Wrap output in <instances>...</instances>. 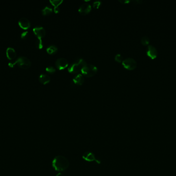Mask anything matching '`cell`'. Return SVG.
<instances>
[{
    "label": "cell",
    "mask_w": 176,
    "mask_h": 176,
    "mask_svg": "<svg viewBox=\"0 0 176 176\" xmlns=\"http://www.w3.org/2000/svg\"><path fill=\"white\" fill-rule=\"evenodd\" d=\"M92 7L90 4L88 3H84L80 6L78 12L82 15H86L90 13Z\"/></svg>",
    "instance_id": "ba28073f"
},
{
    "label": "cell",
    "mask_w": 176,
    "mask_h": 176,
    "mask_svg": "<svg viewBox=\"0 0 176 176\" xmlns=\"http://www.w3.org/2000/svg\"><path fill=\"white\" fill-rule=\"evenodd\" d=\"M33 32L38 38L42 39L46 34V31L45 29L42 27H36L33 29Z\"/></svg>",
    "instance_id": "9c48e42d"
},
{
    "label": "cell",
    "mask_w": 176,
    "mask_h": 176,
    "mask_svg": "<svg viewBox=\"0 0 176 176\" xmlns=\"http://www.w3.org/2000/svg\"><path fill=\"white\" fill-rule=\"evenodd\" d=\"M39 82L43 84H48L51 81V78L48 75L46 74H41L39 77Z\"/></svg>",
    "instance_id": "5bb4252c"
},
{
    "label": "cell",
    "mask_w": 176,
    "mask_h": 176,
    "mask_svg": "<svg viewBox=\"0 0 176 176\" xmlns=\"http://www.w3.org/2000/svg\"><path fill=\"white\" fill-rule=\"evenodd\" d=\"M56 176H65V175L62 173H59V174H57Z\"/></svg>",
    "instance_id": "4316f807"
},
{
    "label": "cell",
    "mask_w": 176,
    "mask_h": 176,
    "mask_svg": "<svg viewBox=\"0 0 176 176\" xmlns=\"http://www.w3.org/2000/svg\"><path fill=\"white\" fill-rule=\"evenodd\" d=\"M132 2L137 3H141L142 1H140V0H136V1H133Z\"/></svg>",
    "instance_id": "484cf974"
},
{
    "label": "cell",
    "mask_w": 176,
    "mask_h": 176,
    "mask_svg": "<svg viewBox=\"0 0 176 176\" xmlns=\"http://www.w3.org/2000/svg\"><path fill=\"white\" fill-rule=\"evenodd\" d=\"M18 24L20 27L24 30H27L30 27V20L26 18L22 17L20 18L18 21Z\"/></svg>",
    "instance_id": "8fae6325"
},
{
    "label": "cell",
    "mask_w": 176,
    "mask_h": 176,
    "mask_svg": "<svg viewBox=\"0 0 176 176\" xmlns=\"http://www.w3.org/2000/svg\"><path fill=\"white\" fill-rule=\"evenodd\" d=\"M147 54L151 58V59H154L156 58L158 55V51L156 48L152 45H148L147 49Z\"/></svg>",
    "instance_id": "30bf717a"
},
{
    "label": "cell",
    "mask_w": 176,
    "mask_h": 176,
    "mask_svg": "<svg viewBox=\"0 0 176 176\" xmlns=\"http://www.w3.org/2000/svg\"><path fill=\"white\" fill-rule=\"evenodd\" d=\"M52 166L56 171H65L69 166V162L65 156H57L53 160Z\"/></svg>",
    "instance_id": "6da1fadb"
},
{
    "label": "cell",
    "mask_w": 176,
    "mask_h": 176,
    "mask_svg": "<svg viewBox=\"0 0 176 176\" xmlns=\"http://www.w3.org/2000/svg\"><path fill=\"white\" fill-rule=\"evenodd\" d=\"M82 158L86 161L95 162L97 163H100V161L96 159L94 154L91 151L85 152L82 156Z\"/></svg>",
    "instance_id": "8992f818"
},
{
    "label": "cell",
    "mask_w": 176,
    "mask_h": 176,
    "mask_svg": "<svg viewBox=\"0 0 176 176\" xmlns=\"http://www.w3.org/2000/svg\"><path fill=\"white\" fill-rule=\"evenodd\" d=\"M150 40L148 37H147L146 36H144L141 39V43L144 46H146V45L149 44Z\"/></svg>",
    "instance_id": "ac0fdd59"
},
{
    "label": "cell",
    "mask_w": 176,
    "mask_h": 176,
    "mask_svg": "<svg viewBox=\"0 0 176 176\" xmlns=\"http://www.w3.org/2000/svg\"><path fill=\"white\" fill-rule=\"evenodd\" d=\"M68 65L67 60L65 58H59L55 62L56 67L60 70L65 69L68 66Z\"/></svg>",
    "instance_id": "52a82bcc"
},
{
    "label": "cell",
    "mask_w": 176,
    "mask_h": 176,
    "mask_svg": "<svg viewBox=\"0 0 176 176\" xmlns=\"http://www.w3.org/2000/svg\"><path fill=\"white\" fill-rule=\"evenodd\" d=\"M123 67L126 69L132 70L134 69L137 66L136 60L132 58H127L122 62Z\"/></svg>",
    "instance_id": "5b68a950"
},
{
    "label": "cell",
    "mask_w": 176,
    "mask_h": 176,
    "mask_svg": "<svg viewBox=\"0 0 176 176\" xmlns=\"http://www.w3.org/2000/svg\"><path fill=\"white\" fill-rule=\"evenodd\" d=\"M55 13L58 14L60 12V9L59 7L54 8Z\"/></svg>",
    "instance_id": "d4e9b609"
},
{
    "label": "cell",
    "mask_w": 176,
    "mask_h": 176,
    "mask_svg": "<svg viewBox=\"0 0 176 176\" xmlns=\"http://www.w3.org/2000/svg\"><path fill=\"white\" fill-rule=\"evenodd\" d=\"M17 64L19 67L22 69H28L31 66V62L27 57L25 56H20L18 57L14 62L8 63V66L10 67H13L15 65Z\"/></svg>",
    "instance_id": "3957f363"
},
{
    "label": "cell",
    "mask_w": 176,
    "mask_h": 176,
    "mask_svg": "<svg viewBox=\"0 0 176 176\" xmlns=\"http://www.w3.org/2000/svg\"><path fill=\"white\" fill-rule=\"evenodd\" d=\"M115 60L117 62L122 63L124 60V58L120 54H117L115 56Z\"/></svg>",
    "instance_id": "ffe728a7"
},
{
    "label": "cell",
    "mask_w": 176,
    "mask_h": 176,
    "mask_svg": "<svg viewBox=\"0 0 176 176\" xmlns=\"http://www.w3.org/2000/svg\"><path fill=\"white\" fill-rule=\"evenodd\" d=\"M87 64L86 61L82 58L75 60L68 68V71L71 73H77L82 71V69Z\"/></svg>",
    "instance_id": "7a4b0ae2"
},
{
    "label": "cell",
    "mask_w": 176,
    "mask_h": 176,
    "mask_svg": "<svg viewBox=\"0 0 176 176\" xmlns=\"http://www.w3.org/2000/svg\"><path fill=\"white\" fill-rule=\"evenodd\" d=\"M98 69L95 66L93 65L87 64L82 69L81 72L82 75L85 77H90L95 75Z\"/></svg>",
    "instance_id": "277c9868"
},
{
    "label": "cell",
    "mask_w": 176,
    "mask_h": 176,
    "mask_svg": "<svg viewBox=\"0 0 176 176\" xmlns=\"http://www.w3.org/2000/svg\"><path fill=\"white\" fill-rule=\"evenodd\" d=\"M46 71L47 72L50 73H53L56 71V69L54 67H53V66H48V67L46 68Z\"/></svg>",
    "instance_id": "44dd1931"
},
{
    "label": "cell",
    "mask_w": 176,
    "mask_h": 176,
    "mask_svg": "<svg viewBox=\"0 0 176 176\" xmlns=\"http://www.w3.org/2000/svg\"><path fill=\"white\" fill-rule=\"evenodd\" d=\"M119 2L122 3L123 4H128V3H129L131 2L130 1H129V0H119Z\"/></svg>",
    "instance_id": "cb8c5ba5"
},
{
    "label": "cell",
    "mask_w": 176,
    "mask_h": 176,
    "mask_svg": "<svg viewBox=\"0 0 176 176\" xmlns=\"http://www.w3.org/2000/svg\"><path fill=\"white\" fill-rule=\"evenodd\" d=\"M28 36V31H25L24 32H22L21 34V38L23 39H25L27 38V37Z\"/></svg>",
    "instance_id": "603a6c76"
},
{
    "label": "cell",
    "mask_w": 176,
    "mask_h": 176,
    "mask_svg": "<svg viewBox=\"0 0 176 176\" xmlns=\"http://www.w3.org/2000/svg\"><path fill=\"white\" fill-rule=\"evenodd\" d=\"M58 51V48L56 46L51 45L47 49V52L49 54H54Z\"/></svg>",
    "instance_id": "9a60e30c"
},
{
    "label": "cell",
    "mask_w": 176,
    "mask_h": 176,
    "mask_svg": "<svg viewBox=\"0 0 176 176\" xmlns=\"http://www.w3.org/2000/svg\"><path fill=\"white\" fill-rule=\"evenodd\" d=\"M35 45H36V47L39 49H41L43 47V43L41 39L38 38L37 41H36Z\"/></svg>",
    "instance_id": "d6986e66"
},
{
    "label": "cell",
    "mask_w": 176,
    "mask_h": 176,
    "mask_svg": "<svg viewBox=\"0 0 176 176\" xmlns=\"http://www.w3.org/2000/svg\"><path fill=\"white\" fill-rule=\"evenodd\" d=\"M50 3L54 6V8L58 7V6H59L62 2L63 1L62 0H52V1H50Z\"/></svg>",
    "instance_id": "e0dca14e"
},
{
    "label": "cell",
    "mask_w": 176,
    "mask_h": 176,
    "mask_svg": "<svg viewBox=\"0 0 176 176\" xmlns=\"http://www.w3.org/2000/svg\"><path fill=\"white\" fill-rule=\"evenodd\" d=\"M73 81L75 84L82 85L84 83V77L82 74H78L73 78Z\"/></svg>",
    "instance_id": "4fadbf2b"
},
{
    "label": "cell",
    "mask_w": 176,
    "mask_h": 176,
    "mask_svg": "<svg viewBox=\"0 0 176 176\" xmlns=\"http://www.w3.org/2000/svg\"><path fill=\"white\" fill-rule=\"evenodd\" d=\"M6 56L9 60L15 59L17 56L16 52L15 49L12 47H8L6 49Z\"/></svg>",
    "instance_id": "7c38bea8"
},
{
    "label": "cell",
    "mask_w": 176,
    "mask_h": 176,
    "mask_svg": "<svg viewBox=\"0 0 176 176\" xmlns=\"http://www.w3.org/2000/svg\"><path fill=\"white\" fill-rule=\"evenodd\" d=\"M53 12V10L52 8L50 6H46L42 10V14L44 16L49 15L52 14Z\"/></svg>",
    "instance_id": "2e32d148"
},
{
    "label": "cell",
    "mask_w": 176,
    "mask_h": 176,
    "mask_svg": "<svg viewBox=\"0 0 176 176\" xmlns=\"http://www.w3.org/2000/svg\"><path fill=\"white\" fill-rule=\"evenodd\" d=\"M101 4H102V2L100 1H95L93 4V7L95 9H98L101 5Z\"/></svg>",
    "instance_id": "7402d4cb"
}]
</instances>
